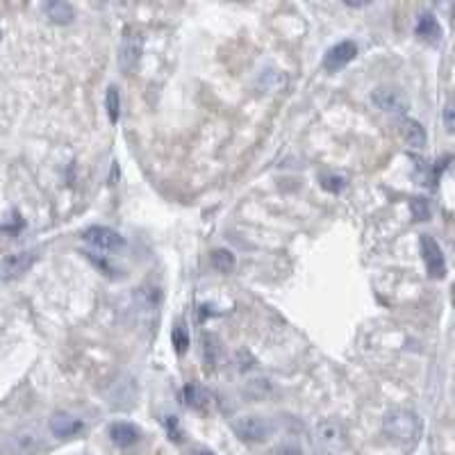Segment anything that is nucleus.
I'll use <instances>...</instances> for the list:
<instances>
[{"label": "nucleus", "mask_w": 455, "mask_h": 455, "mask_svg": "<svg viewBox=\"0 0 455 455\" xmlns=\"http://www.w3.org/2000/svg\"><path fill=\"white\" fill-rule=\"evenodd\" d=\"M385 435L396 444H412L419 439L421 421L410 410H392L383 421Z\"/></svg>", "instance_id": "obj_1"}, {"label": "nucleus", "mask_w": 455, "mask_h": 455, "mask_svg": "<svg viewBox=\"0 0 455 455\" xmlns=\"http://www.w3.org/2000/svg\"><path fill=\"white\" fill-rule=\"evenodd\" d=\"M144 52V35L137 26H125L121 48H118V67L123 73H133L139 62H142Z\"/></svg>", "instance_id": "obj_2"}, {"label": "nucleus", "mask_w": 455, "mask_h": 455, "mask_svg": "<svg viewBox=\"0 0 455 455\" xmlns=\"http://www.w3.org/2000/svg\"><path fill=\"white\" fill-rule=\"evenodd\" d=\"M82 240L101 253H116L118 248H123V237L116 230H112V228H103V225L86 228L82 232Z\"/></svg>", "instance_id": "obj_3"}, {"label": "nucleus", "mask_w": 455, "mask_h": 455, "mask_svg": "<svg viewBox=\"0 0 455 455\" xmlns=\"http://www.w3.org/2000/svg\"><path fill=\"white\" fill-rule=\"evenodd\" d=\"M232 430L237 432V437L248 444H262V442H266L269 432H271L266 421L262 417H253V415L237 419L232 424Z\"/></svg>", "instance_id": "obj_4"}, {"label": "nucleus", "mask_w": 455, "mask_h": 455, "mask_svg": "<svg viewBox=\"0 0 455 455\" xmlns=\"http://www.w3.org/2000/svg\"><path fill=\"white\" fill-rule=\"evenodd\" d=\"M371 101L378 110L389 112V114H405L408 112V99L400 89H394V86H378V89L371 94Z\"/></svg>", "instance_id": "obj_5"}, {"label": "nucleus", "mask_w": 455, "mask_h": 455, "mask_svg": "<svg viewBox=\"0 0 455 455\" xmlns=\"http://www.w3.org/2000/svg\"><path fill=\"white\" fill-rule=\"evenodd\" d=\"M421 255H424V262H426L430 278L446 276V262H444L442 248L430 235H421Z\"/></svg>", "instance_id": "obj_6"}, {"label": "nucleus", "mask_w": 455, "mask_h": 455, "mask_svg": "<svg viewBox=\"0 0 455 455\" xmlns=\"http://www.w3.org/2000/svg\"><path fill=\"white\" fill-rule=\"evenodd\" d=\"M314 432H317V439L321 446H326L328 451H339L344 449V444H346V432L344 428L337 424V421H332V419H321L317 428H314Z\"/></svg>", "instance_id": "obj_7"}, {"label": "nucleus", "mask_w": 455, "mask_h": 455, "mask_svg": "<svg viewBox=\"0 0 455 455\" xmlns=\"http://www.w3.org/2000/svg\"><path fill=\"white\" fill-rule=\"evenodd\" d=\"M355 55H357L355 41H339L326 52V57H323V67H326V71L335 73V71L344 69L346 64H351L355 60Z\"/></svg>", "instance_id": "obj_8"}, {"label": "nucleus", "mask_w": 455, "mask_h": 455, "mask_svg": "<svg viewBox=\"0 0 455 455\" xmlns=\"http://www.w3.org/2000/svg\"><path fill=\"white\" fill-rule=\"evenodd\" d=\"M37 259V251H21V253H9L3 259V280H12L18 278L21 274L35 264Z\"/></svg>", "instance_id": "obj_9"}, {"label": "nucleus", "mask_w": 455, "mask_h": 455, "mask_svg": "<svg viewBox=\"0 0 455 455\" xmlns=\"http://www.w3.org/2000/svg\"><path fill=\"white\" fill-rule=\"evenodd\" d=\"M398 135H400V139H403V144L412 150H421L428 142V135H426L424 125H421L419 121H415V118H400Z\"/></svg>", "instance_id": "obj_10"}, {"label": "nucleus", "mask_w": 455, "mask_h": 455, "mask_svg": "<svg viewBox=\"0 0 455 455\" xmlns=\"http://www.w3.org/2000/svg\"><path fill=\"white\" fill-rule=\"evenodd\" d=\"M107 432H110V439L121 449L135 446V444L142 439V430H139L135 424H130V421H116Z\"/></svg>", "instance_id": "obj_11"}, {"label": "nucleus", "mask_w": 455, "mask_h": 455, "mask_svg": "<svg viewBox=\"0 0 455 455\" xmlns=\"http://www.w3.org/2000/svg\"><path fill=\"white\" fill-rule=\"evenodd\" d=\"M50 430H52V435H55V437L69 439V437H75L82 430V421L67 415V412H57V415H52V419H50Z\"/></svg>", "instance_id": "obj_12"}, {"label": "nucleus", "mask_w": 455, "mask_h": 455, "mask_svg": "<svg viewBox=\"0 0 455 455\" xmlns=\"http://www.w3.org/2000/svg\"><path fill=\"white\" fill-rule=\"evenodd\" d=\"M46 16L57 26H67L75 18V9L71 3H64V0H52L46 5Z\"/></svg>", "instance_id": "obj_13"}, {"label": "nucleus", "mask_w": 455, "mask_h": 455, "mask_svg": "<svg viewBox=\"0 0 455 455\" xmlns=\"http://www.w3.org/2000/svg\"><path fill=\"white\" fill-rule=\"evenodd\" d=\"M417 35L421 37V39H426L428 43H437L439 39H442V28H439V23H437V18L432 16V14H421L419 16V21H417Z\"/></svg>", "instance_id": "obj_14"}, {"label": "nucleus", "mask_w": 455, "mask_h": 455, "mask_svg": "<svg viewBox=\"0 0 455 455\" xmlns=\"http://www.w3.org/2000/svg\"><path fill=\"white\" fill-rule=\"evenodd\" d=\"M182 396H185V403L193 410H208V405L212 403V396L208 389L193 383L182 389Z\"/></svg>", "instance_id": "obj_15"}, {"label": "nucleus", "mask_w": 455, "mask_h": 455, "mask_svg": "<svg viewBox=\"0 0 455 455\" xmlns=\"http://www.w3.org/2000/svg\"><path fill=\"white\" fill-rule=\"evenodd\" d=\"M41 446V439L35 432H18V435L12 439V449L18 455H32L37 449Z\"/></svg>", "instance_id": "obj_16"}, {"label": "nucleus", "mask_w": 455, "mask_h": 455, "mask_svg": "<svg viewBox=\"0 0 455 455\" xmlns=\"http://www.w3.org/2000/svg\"><path fill=\"white\" fill-rule=\"evenodd\" d=\"M171 339H173V349H176L178 355H185L189 349V328L185 321H176L173 323V332H171Z\"/></svg>", "instance_id": "obj_17"}, {"label": "nucleus", "mask_w": 455, "mask_h": 455, "mask_svg": "<svg viewBox=\"0 0 455 455\" xmlns=\"http://www.w3.org/2000/svg\"><path fill=\"white\" fill-rule=\"evenodd\" d=\"M212 266L214 269H219L221 274H230L232 266H235V255L228 251V248H216V251H212Z\"/></svg>", "instance_id": "obj_18"}, {"label": "nucleus", "mask_w": 455, "mask_h": 455, "mask_svg": "<svg viewBox=\"0 0 455 455\" xmlns=\"http://www.w3.org/2000/svg\"><path fill=\"white\" fill-rule=\"evenodd\" d=\"M105 107H107V116H110V121L116 123L118 121V114H121V96H118L116 86H110V89H107Z\"/></svg>", "instance_id": "obj_19"}, {"label": "nucleus", "mask_w": 455, "mask_h": 455, "mask_svg": "<svg viewBox=\"0 0 455 455\" xmlns=\"http://www.w3.org/2000/svg\"><path fill=\"white\" fill-rule=\"evenodd\" d=\"M346 187V180L342 176H328V178H323V189H328L332 193H337Z\"/></svg>", "instance_id": "obj_20"}, {"label": "nucleus", "mask_w": 455, "mask_h": 455, "mask_svg": "<svg viewBox=\"0 0 455 455\" xmlns=\"http://www.w3.org/2000/svg\"><path fill=\"white\" fill-rule=\"evenodd\" d=\"M412 212H415L417 219H428V214H430V210H428V203H426L424 198H417V201H412Z\"/></svg>", "instance_id": "obj_21"}, {"label": "nucleus", "mask_w": 455, "mask_h": 455, "mask_svg": "<svg viewBox=\"0 0 455 455\" xmlns=\"http://www.w3.org/2000/svg\"><path fill=\"white\" fill-rule=\"evenodd\" d=\"M444 125L449 133H455V105H446V110H444Z\"/></svg>", "instance_id": "obj_22"}, {"label": "nucleus", "mask_w": 455, "mask_h": 455, "mask_svg": "<svg viewBox=\"0 0 455 455\" xmlns=\"http://www.w3.org/2000/svg\"><path fill=\"white\" fill-rule=\"evenodd\" d=\"M276 455H303L296 446H283V449H278Z\"/></svg>", "instance_id": "obj_23"}, {"label": "nucleus", "mask_w": 455, "mask_h": 455, "mask_svg": "<svg viewBox=\"0 0 455 455\" xmlns=\"http://www.w3.org/2000/svg\"><path fill=\"white\" fill-rule=\"evenodd\" d=\"M198 455H214V453H210V451H203V453H198Z\"/></svg>", "instance_id": "obj_24"}]
</instances>
